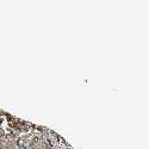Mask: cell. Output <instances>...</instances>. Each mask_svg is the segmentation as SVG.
I'll list each match as a JSON object with an SVG mask.
<instances>
[{
    "mask_svg": "<svg viewBox=\"0 0 149 149\" xmlns=\"http://www.w3.org/2000/svg\"><path fill=\"white\" fill-rule=\"evenodd\" d=\"M0 113H1V111H0Z\"/></svg>",
    "mask_w": 149,
    "mask_h": 149,
    "instance_id": "obj_3",
    "label": "cell"
},
{
    "mask_svg": "<svg viewBox=\"0 0 149 149\" xmlns=\"http://www.w3.org/2000/svg\"><path fill=\"white\" fill-rule=\"evenodd\" d=\"M54 149H63V148H54Z\"/></svg>",
    "mask_w": 149,
    "mask_h": 149,
    "instance_id": "obj_2",
    "label": "cell"
},
{
    "mask_svg": "<svg viewBox=\"0 0 149 149\" xmlns=\"http://www.w3.org/2000/svg\"><path fill=\"white\" fill-rule=\"evenodd\" d=\"M0 149H17V144L6 135H0Z\"/></svg>",
    "mask_w": 149,
    "mask_h": 149,
    "instance_id": "obj_1",
    "label": "cell"
}]
</instances>
